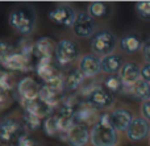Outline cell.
Listing matches in <instances>:
<instances>
[{
	"label": "cell",
	"mask_w": 150,
	"mask_h": 146,
	"mask_svg": "<svg viewBox=\"0 0 150 146\" xmlns=\"http://www.w3.org/2000/svg\"><path fill=\"white\" fill-rule=\"evenodd\" d=\"M119 136L109 121V113L100 115L99 121L90 130V142L92 146H116Z\"/></svg>",
	"instance_id": "6da1fadb"
},
{
	"label": "cell",
	"mask_w": 150,
	"mask_h": 146,
	"mask_svg": "<svg viewBox=\"0 0 150 146\" xmlns=\"http://www.w3.org/2000/svg\"><path fill=\"white\" fill-rule=\"evenodd\" d=\"M9 25L21 36H30L36 26V12L29 5H20L9 13Z\"/></svg>",
	"instance_id": "7a4b0ae2"
},
{
	"label": "cell",
	"mask_w": 150,
	"mask_h": 146,
	"mask_svg": "<svg viewBox=\"0 0 150 146\" xmlns=\"http://www.w3.org/2000/svg\"><path fill=\"white\" fill-rule=\"evenodd\" d=\"M117 45V38L112 32L107 29L95 32L90 41V46L92 50V54L98 57H107L109 54H113V50Z\"/></svg>",
	"instance_id": "3957f363"
},
{
	"label": "cell",
	"mask_w": 150,
	"mask_h": 146,
	"mask_svg": "<svg viewBox=\"0 0 150 146\" xmlns=\"http://www.w3.org/2000/svg\"><path fill=\"white\" fill-rule=\"evenodd\" d=\"M113 95L103 86H93L86 96V103L96 111H105L113 105Z\"/></svg>",
	"instance_id": "277c9868"
},
{
	"label": "cell",
	"mask_w": 150,
	"mask_h": 146,
	"mask_svg": "<svg viewBox=\"0 0 150 146\" xmlns=\"http://www.w3.org/2000/svg\"><path fill=\"white\" fill-rule=\"evenodd\" d=\"M80 55L79 45L73 39H61L55 47V59L59 65L66 66L75 62Z\"/></svg>",
	"instance_id": "5b68a950"
},
{
	"label": "cell",
	"mask_w": 150,
	"mask_h": 146,
	"mask_svg": "<svg viewBox=\"0 0 150 146\" xmlns=\"http://www.w3.org/2000/svg\"><path fill=\"white\" fill-rule=\"evenodd\" d=\"M26 133L23 124L16 118L5 117L0 121V142L3 144H16L21 134Z\"/></svg>",
	"instance_id": "8992f818"
},
{
	"label": "cell",
	"mask_w": 150,
	"mask_h": 146,
	"mask_svg": "<svg viewBox=\"0 0 150 146\" xmlns=\"http://www.w3.org/2000/svg\"><path fill=\"white\" fill-rule=\"evenodd\" d=\"M71 28H73V33L76 37L91 38L95 34L96 23L87 12H79L76 13V18H75Z\"/></svg>",
	"instance_id": "52a82bcc"
},
{
	"label": "cell",
	"mask_w": 150,
	"mask_h": 146,
	"mask_svg": "<svg viewBox=\"0 0 150 146\" xmlns=\"http://www.w3.org/2000/svg\"><path fill=\"white\" fill-rule=\"evenodd\" d=\"M49 18L59 26L71 28L76 18V12L70 5H57L49 12Z\"/></svg>",
	"instance_id": "ba28073f"
},
{
	"label": "cell",
	"mask_w": 150,
	"mask_h": 146,
	"mask_svg": "<svg viewBox=\"0 0 150 146\" xmlns=\"http://www.w3.org/2000/svg\"><path fill=\"white\" fill-rule=\"evenodd\" d=\"M125 133H127V137L130 142H140L150 134V124L142 116L136 117L133 118V121L130 123L129 128Z\"/></svg>",
	"instance_id": "9c48e42d"
},
{
	"label": "cell",
	"mask_w": 150,
	"mask_h": 146,
	"mask_svg": "<svg viewBox=\"0 0 150 146\" xmlns=\"http://www.w3.org/2000/svg\"><path fill=\"white\" fill-rule=\"evenodd\" d=\"M78 68L84 75V78L98 76L101 73V58L95 54H84L80 57Z\"/></svg>",
	"instance_id": "30bf717a"
},
{
	"label": "cell",
	"mask_w": 150,
	"mask_h": 146,
	"mask_svg": "<svg viewBox=\"0 0 150 146\" xmlns=\"http://www.w3.org/2000/svg\"><path fill=\"white\" fill-rule=\"evenodd\" d=\"M40 91H41V86L30 76H25V78L20 79L17 83V92L21 100H25V102L38 99Z\"/></svg>",
	"instance_id": "8fae6325"
},
{
	"label": "cell",
	"mask_w": 150,
	"mask_h": 146,
	"mask_svg": "<svg viewBox=\"0 0 150 146\" xmlns=\"http://www.w3.org/2000/svg\"><path fill=\"white\" fill-rule=\"evenodd\" d=\"M100 118L99 115V111H96L95 108L90 107V105L86 103L84 105H80L76 108L74 113L73 121L76 125H84V126H90V125H95L96 123Z\"/></svg>",
	"instance_id": "7c38bea8"
},
{
	"label": "cell",
	"mask_w": 150,
	"mask_h": 146,
	"mask_svg": "<svg viewBox=\"0 0 150 146\" xmlns=\"http://www.w3.org/2000/svg\"><path fill=\"white\" fill-rule=\"evenodd\" d=\"M119 78L122 83V90L129 88L141 79V67L134 62H127L122 65L119 73Z\"/></svg>",
	"instance_id": "4fadbf2b"
},
{
	"label": "cell",
	"mask_w": 150,
	"mask_h": 146,
	"mask_svg": "<svg viewBox=\"0 0 150 146\" xmlns=\"http://www.w3.org/2000/svg\"><path fill=\"white\" fill-rule=\"evenodd\" d=\"M3 66L8 70L12 71H21V73H26V71L32 70V65H30V58L23 55L18 51H13L11 55H8L4 61H1Z\"/></svg>",
	"instance_id": "5bb4252c"
},
{
	"label": "cell",
	"mask_w": 150,
	"mask_h": 146,
	"mask_svg": "<svg viewBox=\"0 0 150 146\" xmlns=\"http://www.w3.org/2000/svg\"><path fill=\"white\" fill-rule=\"evenodd\" d=\"M133 118L132 112L125 108H117L109 113V121L116 132H127Z\"/></svg>",
	"instance_id": "9a60e30c"
},
{
	"label": "cell",
	"mask_w": 150,
	"mask_h": 146,
	"mask_svg": "<svg viewBox=\"0 0 150 146\" xmlns=\"http://www.w3.org/2000/svg\"><path fill=\"white\" fill-rule=\"evenodd\" d=\"M66 142L70 146H86L90 142V129L84 125L74 124L66 134Z\"/></svg>",
	"instance_id": "2e32d148"
},
{
	"label": "cell",
	"mask_w": 150,
	"mask_h": 146,
	"mask_svg": "<svg viewBox=\"0 0 150 146\" xmlns=\"http://www.w3.org/2000/svg\"><path fill=\"white\" fill-rule=\"evenodd\" d=\"M55 47L57 44L49 37H41L34 42V53L38 59H52L53 55H55Z\"/></svg>",
	"instance_id": "e0dca14e"
},
{
	"label": "cell",
	"mask_w": 150,
	"mask_h": 146,
	"mask_svg": "<svg viewBox=\"0 0 150 146\" xmlns=\"http://www.w3.org/2000/svg\"><path fill=\"white\" fill-rule=\"evenodd\" d=\"M21 105L24 107V111L32 113V115L37 116L42 120V118H46L49 116L53 115V109L54 108L47 105L46 103H44L42 100L36 99V100H30V102H25V100H21Z\"/></svg>",
	"instance_id": "ac0fdd59"
},
{
	"label": "cell",
	"mask_w": 150,
	"mask_h": 146,
	"mask_svg": "<svg viewBox=\"0 0 150 146\" xmlns=\"http://www.w3.org/2000/svg\"><path fill=\"white\" fill-rule=\"evenodd\" d=\"M124 94H127L128 96H130L132 99L137 100V102H146L150 100V84L146 83L145 80L140 79L137 83H134L132 87L129 88H124L122 90Z\"/></svg>",
	"instance_id": "d6986e66"
},
{
	"label": "cell",
	"mask_w": 150,
	"mask_h": 146,
	"mask_svg": "<svg viewBox=\"0 0 150 146\" xmlns=\"http://www.w3.org/2000/svg\"><path fill=\"white\" fill-rule=\"evenodd\" d=\"M144 44L137 34H125L120 38V49L125 54H136L142 49Z\"/></svg>",
	"instance_id": "ffe728a7"
},
{
	"label": "cell",
	"mask_w": 150,
	"mask_h": 146,
	"mask_svg": "<svg viewBox=\"0 0 150 146\" xmlns=\"http://www.w3.org/2000/svg\"><path fill=\"white\" fill-rule=\"evenodd\" d=\"M122 65L124 63L119 55L109 54L101 58V73L107 74V75H116L117 73H120Z\"/></svg>",
	"instance_id": "44dd1931"
},
{
	"label": "cell",
	"mask_w": 150,
	"mask_h": 146,
	"mask_svg": "<svg viewBox=\"0 0 150 146\" xmlns=\"http://www.w3.org/2000/svg\"><path fill=\"white\" fill-rule=\"evenodd\" d=\"M111 12H112V7L103 1H92L88 4V8H87V13L93 20L95 18H99V20L107 18L111 15Z\"/></svg>",
	"instance_id": "7402d4cb"
},
{
	"label": "cell",
	"mask_w": 150,
	"mask_h": 146,
	"mask_svg": "<svg viewBox=\"0 0 150 146\" xmlns=\"http://www.w3.org/2000/svg\"><path fill=\"white\" fill-rule=\"evenodd\" d=\"M84 75L79 71V68H74V70H70L67 74V76L65 78V87L66 91H76L78 88H80V86L84 82Z\"/></svg>",
	"instance_id": "603a6c76"
},
{
	"label": "cell",
	"mask_w": 150,
	"mask_h": 146,
	"mask_svg": "<svg viewBox=\"0 0 150 146\" xmlns=\"http://www.w3.org/2000/svg\"><path fill=\"white\" fill-rule=\"evenodd\" d=\"M36 73L44 82H47L57 71L54 70L52 59H38V63L36 65Z\"/></svg>",
	"instance_id": "cb8c5ba5"
},
{
	"label": "cell",
	"mask_w": 150,
	"mask_h": 146,
	"mask_svg": "<svg viewBox=\"0 0 150 146\" xmlns=\"http://www.w3.org/2000/svg\"><path fill=\"white\" fill-rule=\"evenodd\" d=\"M42 129H44V133L46 134V136L59 137L61 128H59V121H58L57 115H52L45 118V121L42 123Z\"/></svg>",
	"instance_id": "d4e9b609"
},
{
	"label": "cell",
	"mask_w": 150,
	"mask_h": 146,
	"mask_svg": "<svg viewBox=\"0 0 150 146\" xmlns=\"http://www.w3.org/2000/svg\"><path fill=\"white\" fill-rule=\"evenodd\" d=\"M59 95L61 94L53 91V90H50L49 87L44 84V86L41 87V91H40L38 99L42 100L44 103H46L47 105H50V107L54 108L55 105H58V104H59V102H61V100H59Z\"/></svg>",
	"instance_id": "484cf974"
},
{
	"label": "cell",
	"mask_w": 150,
	"mask_h": 146,
	"mask_svg": "<svg viewBox=\"0 0 150 146\" xmlns=\"http://www.w3.org/2000/svg\"><path fill=\"white\" fill-rule=\"evenodd\" d=\"M23 126L25 130L28 132H36L41 128V118L37 117V116L32 115V113L26 112L24 111V115H23Z\"/></svg>",
	"instance_id": "4316f807"
},
{
	"label": "cell",
	"mask_w": 150,
	"mask_h": 146,
	"mask_svg": "<svg viewBox=\"0 0 150 146\" xmlns=\"http://www.w3.org/2000/svg\"><path fill=\"white\" fill-rule=\"evenodd\" d=\"M103 87L109 91L112 95H117L122 91V83L120 80L119 75H108L103 82Z\"/></svg>",
	"instance_id": "83f0119b"
},
{
	"label": "cell",
	"mask_w": 150,
	"mask_h": 146,
	"mask_svg": "<svg viewBox=\"0 0 150 146\" xmlns=\"http://www.w3.org/2000/svg\"><path fill=\"white\" fill-rule=\"evenodd\" d=\"M45 86H47L50 90L58 92V94H62L63 90H66V87H65V78H63V75H61L59 73H55L54 75L49 79V80L45 82Z\"/></svg>",
	"instance_id": "f1b7e54d"
},
{
	"label": "cell",
	"mask_w": 150,
	"mask_h": 146,
	"mask_svg": "<svg viewBox=\"0 0 150 146\" xmlns=\"http://www.w3.org/2000/svg\"><path fill=\"white\" fill-rule=\"evenodd\" d=\"M15 87V78L8 71L0 70V90L11 92Z\"/></svg>",
	"instance_id": "f546056e"
},
{
	"label": "cell",
	"mask_w": 150,
	"mask_h": 146,
	"mask_svg": "<svg viewBox=\"0 0 150 146\" xmlns=\"http://www.w3.org/2000/svg\"><path fill=\"white\" fill-rule=\"evenodd\" d=\"M18 53H21L23 55L30 58L34 53V44L32 42V39L29 37H24L20 42H18Z\"/></svg>",
	"instance_id": "4dcf8cb0"
},
{
	"label": "cell",
	"mask_w": 150,
	"mask_h": 146,
	"mask_svg": "<svg viewBox=\"0 0 150 146\" xmlns=\"http://www.w3.org/2000/svg\"><path fill=\"white\" fill-rule=\"evenodd\" d=\"M136 13L144 21H150V1L136 3Z\"/></svg>",
	"instance_id": "1f68e13d"
},
{
	"label": "cell",
	"mask_w": 150,
	"mask_h": 146,
	"mask_svg": "<svg viewBox=\"0 0 150 146\" xmlns=\"http://www.w3.org/2000/svg\"><path fill=\"white\" fill-rule=\"evenodd\" d=\"M15 51V47L11 44H8L7 41H0V62L4 61L8 55H11Z\"/></svg>",
	"instance_id": "d6a6232c"
},
{
	"label": "cell",
	"mask_w": 150,
	"mask_h": 146,
	"mask_svg": "<svg viewBox=\"0 0 150 146\" xmlns=\"http://www.w3.org/2000/svg\"><path fill=\"white\" fill-rule=\"evenodd\" d=\"M16 146H36L37 144L34 142V140L29 136L28 133H24L18 137V140L16 141Z\"/></svg>",
	"instance_id": "836d02e7"
},
{
	"label": "cell",
	"mask_w": 150,
	"mask_h": 146,
	"mask_svg": "<svg viewBox=\"0 0 150 146\" xmlns=\"http://www.w3.org/2000/svg\"><path fill=\"white\" fill-rule=\"evenodd\" d=\"M11 104V92L0 90V109L7 108Z\"/></svg>",
	"instance_id": "e575fe53"
},
{
	"label": "cell",
	"mask_w": 150,
	"mask_h": 146,
	"mask_svg": "<svg viewBox=\"0 0 150 146\" xmlns=\"http://www.w3.org/2000/svg\"><path fill=\"white\" fill-rule=\"evenodd\" d=\"M140 111H141V115H142V117L145 118L146 121H150V100H146V102L141 103Z\"/></svg>",
	"instance_id": "d590c367"
},
{
	"label": "cell",
	"mask_w": 150,
	"mask_h": 146,
	"mask_svg": "<svg viewBox=\"0 0 150 146\" xmlns=\"http://www.w3.org/2000/svg\"><path fill=\"white\" fill-rule=\"evenodd\" d=\"M141 79L150 84V63H145L141 67Z\"/></svg>",
	"instance_id": "8d00e7d4"
},
{
	"label": "cell",
	"mask_w": 150,
	"mask_h": 146,
	"mask_svg": "<svg viewBox=\"0 0 150 146\" xmlns=\"http://www.w3.org/2000/svg\"><path fill=\"white\" fill-rule=\"evenodd\" d=\"M142 53H144V58H145L146 63H150V38L144 44Z\"/></svg>",
	"instance_id": "74e56055"
},
{
	"label": "cell",
	"mask_w": 150,
	"mask_h": 146,
	"mask_svg": "<svg viewBox=\"0 0 150 146\" xmlns=\"http://www.w3.org/2000/svg\"><path fill=\"white\" fill-rule=\"evenodd\" d=\"M36 146H40V145H36Z\"/></svg>",
	"instance_id": "f35d334b"
},
{
	"label": "cell",
	"mask_w": 150,
	"mask_h": 146,
	"mask_svg": "<svg viewBox=\"0 0 150 146\" xmlns=\"http://www.w3.org/2000/svg\"><path fill=\"white\" fill-rule=\"evenodd\" d=\"M149 145H150V142H149Z\"/></svg>",
	"instance_id": "ab89813d"
}]
</instances>
